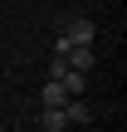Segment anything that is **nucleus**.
<instances>
[{"label":"nucleus","instance_id":"20e7f679","mask_svg":"<svg viewBox=\"0 0 127 132\" xmlns=\"http://www.w3.org/2000/svg\"><path fill=\"white\" fill-rule=\"evenodd\" d=\"M64 118H69V127H83V122H93V108L83 98H69L64 103Z\"/></svg>","mask_w":127,"mask_h":132},{"label":"nucleus","instance_id":"7ed1b4c3","mask_svg":"<svg viewBox=\"0 0 127 132\" xmlns=\"http://www.w3.org/2000/svg\"><path fill=\"white\" fill-rule=\"evenodd\" d=\"M59 88H64L69 98H83V93H88V78H83L78 69H64V73H59Z\"/></svg>","mask_w":127,"mask_h":132},{"label":"nucleus","instance_id":"423d86ee","mask_svg":"<svg viewBox=\"0 0 127 132\" xmlns=\"http://www.w3.org/2000/svg\"><path fill=\"white\" fill-rule=\"evenodd\" d=\"M39 127H44V132H64V127H69L64 108H39Z\"/></svg>","mask_w":127,"mask_h":132},{"label":"nucleus","instance_id":"f257e3e1","mask_svg":"<svg viewBox=\"0 0 127 132\" xmlns=\"http://www.w3.org/2000/svg\"><path fill=\"white\" fill-rule=\"evenodd\" d=\"M59 34H64L69 44H93V39H98V29H93V20H83V15H78V20H69V24H64Z\"/></svg>","mask_w":127,"mask_h":132},{"label":"nucleus","instance_id":"39448f33","mask_svg":"<svg viewBox=\"0 0 127 132\" xmlns=\"http://www.w3.org/2000/svg\"><path fill=\"white\" fill-rule=\"evenodd\" d=\"M64 103H69V93L59 88V78H49V83L39 88V108H64Z\"/></svg>","mask_w":127,"mask_h":132},{"label":"nucleus","instance_id":"f03ea898","mask_svg":"<svg viewBox=\"0 0 127 132\" xmlns=\"http://www.w3.org/2000/svg\"><path fill=\"white\" fill-rule=\"evenodd\" d=\"M64 59H69V69H78V73H88V69L98 64V54H93V44H73V49H69Z\"/></svg>","mask_w":127,"mask_h":132}]
</instances>
